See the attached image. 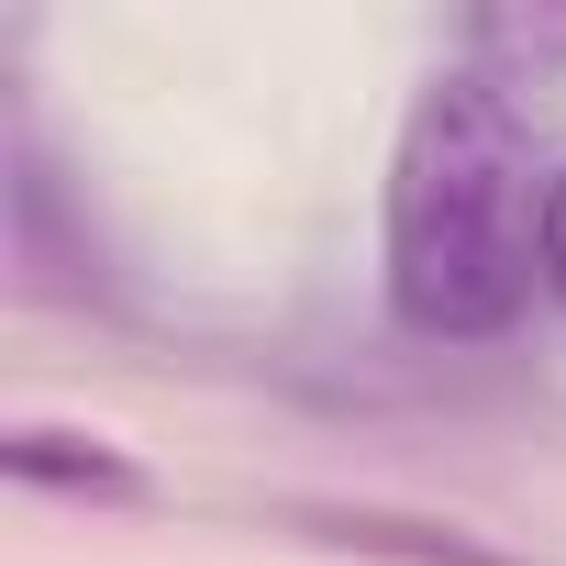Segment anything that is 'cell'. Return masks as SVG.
<instances>
[{
	"label": "cell",
	"instance_id": "3957f363",
	"mask_svg": "<svg viewBox=\"0 0 566 566\" xmlns=\"http://www.w3.org/2000/svg\"><path fill=\"white\" fill-rule=\"evenodd\" d=\"M544 290L566 301V178H544Z\"/></svg>",
	"mask_w": 566,
	"mask_h": 566
},
{
	"label": "cell",
	"instance_id": "6da1fadb",
	"mask_svg": "<svg viewBox=\"0 0 566 566\" xmlns=\"http://www.w3.org/2000/svg\"><path fill=\"white\" fill-rule=\"evenodd\" d=\"M544 277V189L489 78H433L389 156V301L411 334H511Z\"/></svg>",
	"mask_w": 566,
	"mask_h": 566
},
{
	"label": "cell",
	"instance_id": "7a4b0ae2",
	"mask_svg": "<svg viewBox=\"0 0 566 566\" xmlns=\"http://www.w3.org/2000/svg\"><path fill=\"white\" fill-rule=\"evenodd\" d=\"M12 478H67V489H112V500H134V467L101 444V433H12Z\"/></svg>",
	"mask_w": 566,
	"mask_h": 566
}]
</instances>
